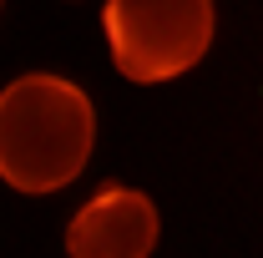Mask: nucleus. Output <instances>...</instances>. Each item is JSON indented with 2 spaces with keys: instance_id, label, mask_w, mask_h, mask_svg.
<instances>
[{
  "instance_id": "nucleus-1",
  "label": "nucleus",
  "mask_w": 263,
  "mask_h": 258,
  "mask_svg": "<svg viewBox=\"0 0 263 258\" xmlns=\"http://www.w3.org/2000/svg\"><path fill=\"white\" fill-rule=\"evenodd\" d=\"M97 142L91 97L51 71L15 76L0 91V182L15 193H61L81 177Z\"/></svg>"
},
{
  "instance_id": "nucleus-2",
  "label": "nucleus",
  "mask_w": 263,
  "mask_h": 258,
  "mask_svg": "<svg viewBox=\"0 0 263 258\" xmlns=\"http://www.w3.org/2000/svg\"><path fill=\"white\" fill-rule=\"evenodd\" d=\"M101 31L127 81L157 86L202 61L213 41V0H106Z\"/></svg>"
},
{
  "instance_id": "nucleus-3",
  "label": "nucleus",
  "mask_w": 263,
  "mask_h": 258,
  "mask_svg": "<svg viewBox=\"0 0 263 258\" xmlns=\"http://www.w3.org/2000/svg\"><path fill=\"white\" fill-rule=\"evenodd\" d=\"M157 202L127 182L91 193L66 223L71 258H147L157 248Z\"/></svg>"
}]
</instances>
